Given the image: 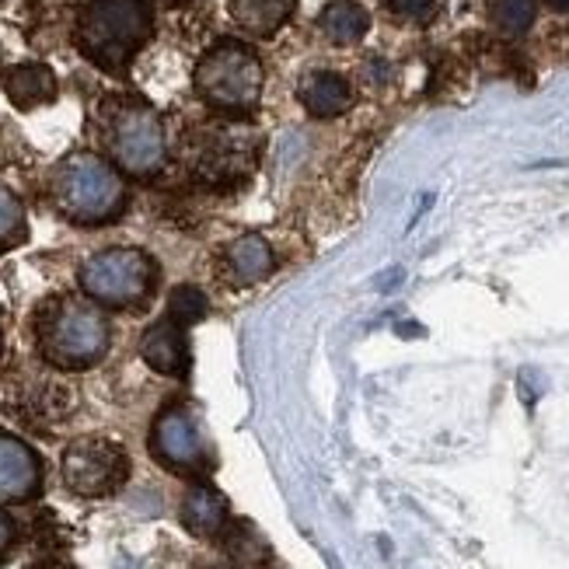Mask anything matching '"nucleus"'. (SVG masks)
I'll return each mask as SVG.
<instances>
[{"mask_svg":"<svg viewBox=\"0 0 569 569\" xmlns=\"http://www.w3.org/2000/svg\"><path fill=\"white\" fill-rule=\"evenodd\" d=\"M39 353L60 370L94 367L109 353V321L84 301H53L39 315Z\"/></svg>","mask_w":569,"mask_h":569,"instance_id":"obj_1","label":"nucleus"},{"mask_svg":"<svg viewBox=\"0 0 569 569\" xmlns=\"http://www.w3.org/2000/svg\"><path fill=\"white\" fill-rule=\"evenodd\" d=\"M57 207L78 224H109L127 207L119 171L94 154H70L53 176Z\"/></svg>","mask_w":569,"mask_h":569,"instance_id":"obj_2","label":"nucleus"},{"mask_svg":"<svg viewBox=\"0 0 569 569\" xmlns=\"http://www.w3.org/2000/svg\"><path fill=\"white\" fill-rule=\"evenodd\" d=\"M196 91L203 102L224 112H252L262 98V60L244 42L224 39L207 49L203 60L196 63Z\"/></svg>","mask_w":569,"mask_h":569,"instance_id":"obj_3","label":"nucleus"},{"mask_svg":"<svg viewBox=\"0 0 569 569\" xmlns=\"http://www.w3.org/2000/svg\"><path fill=\"white\" fill-rule=\"evenodd\" d=\"M151 36V14L143 0H94L81 18V49L106 70L127 67Z\"/></svg>","mask_w":569,"mask_h":569,"instance_id":"obj_4","label":"nucleus"},{"mask_svg":"<svg viewBox=\"0 0 569 569\" xmlns=\"http://www.w3.org/2000/svg\"><path fill=\"white\" fill-rule=\"evenodd\" d=\"M158 266L140 249H106L81 266V290L94 305L137 308L154 287Z\"/></svg>","mask_w":569,"mask_h":569,"instance_id":"obj_5","label":"nucleus"},{"mask_svg":"<svg viewBox=\"0 0 569 569\" xmlns=\"http://www.w3.org/2000/svg\"><path fill=\"white\" fill-rule=\"evenodd\" d=\"M109 151L112 161L137 179L154 176L164 164V130L154 109L140 102L122 106L109 127Z\"/></svg>","mask_w":569,"mask_h":569,"instance_id":"obj_6","label":"nucleus"},{"mask_svg":"<svg viewBox=\"0 0 569 569\" xmlns=\"http://www.w3.org/2000/svg\"><path fill=\"white\" fill-rule=\"evenodd\" d=\"M127 476H130V458L116 440L81 437L63 455V482L78 497H112L127 482Z\"/></svg>","mask_w":569,"mask_h":569,"instance_id":"obj_7","label":"nucleus"},{"mask_svg":"<svg viewBox=\"0 0 569 569\" xmlns=\"http://www.w3.org/2000/svg\"><path fill=\"white\" fill-rule=\"evenodd\" d=\"M151 455L179 476L210 472L213 455L203 437V427L189 406H168L151 427Z\"/></svg>","mask_w":569,"mask_h":569,"instance_id":"obj_8","label":"nucleus"},{"mask_svg":"<svg viewBox=\"0 0 569 569\" xmlns=\"http://www.w3.org/2000/svg\"><path fill=\"white\" fill-rule=\"evenodd\" d=\"M42 486V461L24 440L0 433V503L32 500Z\"/></svg>","mask_w":569,"mask_h":569,"instance_id":"obj_9","label":"nucleus"},{"mask_svg":"<svg viewBox=\"0 0 569 569\" xmlns=\"http://www.w3.org/2000/svg\"><path fill=\"white\" fill-rule=\"evenodd\" d=\"M220 273L231 287H252L273 273V252L259 234H241L220 252Z\"/></svg>","mask_w":569,"mask_h":569,"instance_id":"obj_10","label":"nucleus"},{"mask_svg":"<svg viewBox=\"0 0 569 569\" xmlns=\"http://www.w3.org/2000/svg\"><path fill=\"white\" fill-rule=\"evenodd\" d=\"M140 357L147 367L158 370V375H168V378L182 375L189 367V342H186L182 326H176L171 318L151 326L140 339Z\"/></svg>","mask_w":569,"mask_h":569,"instance_id":"obj_11","label":"nucleus"},{"mask_svg":"<svg viewBox=\"0 0 569 569\" xmlns=\"http://www.w3.org/2000/svg\"><path fill=\"white\" fill-rule=\"evenodd\" d=\"M297 94H301V106L318 119H336L353 106V88L336 70H311Z\"/></svg>","mask_w":569,"mask_h":569,"instance_id":"obj_12","label":"nucleus"},{"mask_svg":"<svg viewBox=\"0 0 569 569\" xmlns=\"http://www.w3.org/2000/svg\"><path fill=\"white\" fill-rule=\"evenodd\" d=\"M0 84H4L11 102L24 112L49 106L57 98V78L46 63H18V67L4 70Z\"/></svg>","mask_w":569,"mask_h":569,"instance_id":"obj_13","label":"nucleus"},{"mask_svg":"<svg viewBox=\"0 0 569 569\" xmlns=\"http://www.w3.org/2000/svg\"><path fill=\"white\" fill-rule=\"evenodd\" d=\"M228 521V500L224 492H217L213 486H192L182 500V525L196 538H213L220 535Z\"/></svg>","mask_w":569,"mask_h":569,"instance_id":"obj_14","label":"nucleus"},{"mask_svg":"<svg viewBox=\"0 0 569 569\" xmlns=\"http://www.w3.org/2000/svg\"><path fill=\"white\" fill-rule=\"evenodd\" d=\"M297 0H231V18L249 36L269 39L290 21Z\"/></svg>","mask_w":569,"mask_h":569,"instance_id":"obj_15","label":"nucleus"},{"mask_svg":"<svg viewBox=\"0 0 569 569\" xmlns=\"http://www.w3.org/2000/svg\"><path fill=\"white\" fill-rule=\"evenodd\" d=\"M318 29L332 46H357L370 29V14L357 0H332V4L318 14Z\"/></svg>","mask_w":569,"mask_h":569,"instance_id":"obj_16","label":"nucleus"},{"mask_svg":"<svg viewBox=\"0 0 569 569\" xmlns=\"http://www.w3.org/2000/svg\"><path fill=\"white\" fill-rule=\"evenodd\" d=\"M486 8L503 36H525L535 24V0H486Z\"/></svg>","mask_w":569,"mask_h":569,"instance_id":"obj_17","label":"nucleus"},{"mask_svg":"<svg viewBox=\"0 0 569 569\" xmlns=\"http://www.w3.org/2000/svg\"><path fill=\"white\" fill-rule=\"evenodd\" d=\"M210 315V301H207V293L200 287H176L168 297V318L176 321V326H196V321H203Z\"/></svg>","mask_w":569,"mask_h":569,"instance_id":"obj_18","label":"nucleus"},{"mask_svg":"<svg viewBox=\"0 0 569 569\" xmlns=\"http://www.w3.org/2000/svg\"><path fill=\"white\" fill-rule=\"evenodd\" d=\"M24 241V210L18 203V196L0 182V252L14 249Z\"/></svg>","mask_w":569,"mask_h":569,"instance_id":"obj_19","label":"nucleus"},{"mask_svg":"<svg viewBox=\"0 0 569 569\" xmlns=\"http://www.w3.org/2000/svg\"><path fill=\"white\" fill-rule=\"evenodd\" d=\"M228 549H231V556L241 562H249V566H259L266 556H269V549H266V541L252 531V528H234V535H231V541H228Z\"/></svg>","mask_w":569,"mask_h":569,"instance_id":"obj_20","label":"nucleus"},{"mask_svg":"<svg viewBox=\"0 0 569 569\" xmlns=\"http://www.w3.org/2000/svg\"><path fill=\"white\" fill-rule=\"evenodd\" d=\"M388 11L402 21H412V24H427L437 18V0H385Z\"/></svg>","mask_w":569,"mask_h":569,"instance_id":"obj_21","label":"nucleus"},{"mask_svg":"<svg viewBox=\"0 0 569 569\" xmlns=\"http://www.w3.org/2000/svg\"><path fill=\"white\" fill-rule=\"evenodd\" d=\"M8 541H11V521H8L4 513H0V552L8 549Z\"/></svg>","mask_w":569,"mask_h":569,"instance_id":"obj_22","label":"nucleus"},{"mask_svg":"<svg viewBox=\"0 0 569 569\" xmlns=\"http://www.w3.org/2000/svg\"><path fill=\"white\" fill-rule=\"evenodd\" d=\"M546 4L559 14H569V0H546Z\"/></svg>","mask_w":569,"mask_h":569,"instance_id":"obj_23","label":"nucleus"},{"mask_svg":"<svg viewBox=\"0 0 569 569\" xmlns=\"http://www.w3.org/2000/svg\"><path fill=\"white\" fill-rule=\"evenodd\" d=\"M49 569H73V566H49Z\"/></svg>","mask_w":569,"mask_h":569,"instance_id":"obj_24","label":"nucleus"}]
</instances>
